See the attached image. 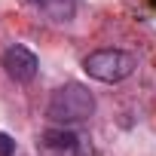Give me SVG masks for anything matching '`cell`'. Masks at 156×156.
<instances>
[{
  "instance_id": "cell-1",
  "label": "cell",
  "mask_w": 156,
  "mask_h": 156,
  "mask_svg": "<svg viewBox=\"0 0 156 156\" xmlns=\"http://www.w3.org/2000/svg\"><path fill=\"white\" fill-rule=\"evenodd\" d=\"M95 113V95L83 83H64L52 92L46 104V119L52 126H76Z\"/></svg>"
},
{
  "instance_id": "cell-2",
  "label": "cell",
  "mask_w": 156,
  "mask_h": 156,
  "mask_svg": "<svg viewBox=\"0 0 156 156\" xmlns=\"http://www.w3.org/2000/svg\"><path fill=\"white\" fill-rule=\"evenodd\" d=\"M135 55L126 49H95L83 58V70L98 83H122L135 73Z\"/></svg>"
},
{
  "instance_id": "cell-3",
  "label": "cell",
  "mask_w": 156,
  "mask_h": 156,
  "mask_svg": "<svg viewBox=\"0 0 156 156\" xmlns=\"http://www.w3.org/2000/svg\"><path fill=\"white\" fill-rule=\"evenodd\" d=\"M40 156H89L86 138L76 135L70 126H52L37 138Z\"/></svg>"
},
{
  "instance_id": "cell-4",
  "label": "cell",
  "mask_w": 156,
  "mask_h": 156,
  "mask_svg": "<svg viewBox=\"0 0 156 156\" xmlns=\"http://www.w3.org/2000/svg\"><path fill=\"white\" fill-rule=\"evenodd\" d=\"M0 67L6 70V76L12 83H31L37 76L40 61H37L34 49H28L25 43H12V46L3 49V55H0Z\"/></svg>"
},
{
  "instance_id": "cell-5",
  "label": "cell",
  "mask_w": 156,
  "mask_h": 156,
  "mask_svg": "<svg viewBox=\"0 0 156 156\" xmlns=\"http://www.w3.org/2000/svg\"><path fill=\"white\" fill-rule=\"evenodd\" d=\"M34 3H37L52 22H70L80 0H34Z\"/></svg>"
},
{
  "instance_id": "cell-6",
  "label": "cell",
  "mask_w": 156,
  "mask_h": 156,
  "mask_svg": "<svg viewBox=\"0 0 156 156\" xmlns=\"http://www.w3.org/2000/svg\"><path fill=\"white\" fill-rule=\"evenodd\" d=\"M12 153H16V141L6 132H0V156H12Z\"/></svg>"
}]
</instances>
